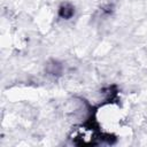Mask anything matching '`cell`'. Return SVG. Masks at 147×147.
<instances>
[{"label":"cell","instance_id":"cell-1","mask_svg":"<svg viewBox=\"0 0 147 147\" xmlns=\"http://www.w3.org/2000/svg\"><path fill=\"white\" fill-rule=\"evenodd\" d=\"M72 14H74V8H72L70 5L65 3V5H62V6H61L60 15H61L62 17H64V18H70V17L72 16Z\"/></svg>","mask_w":147,"mask_h":147}]
</instances>
